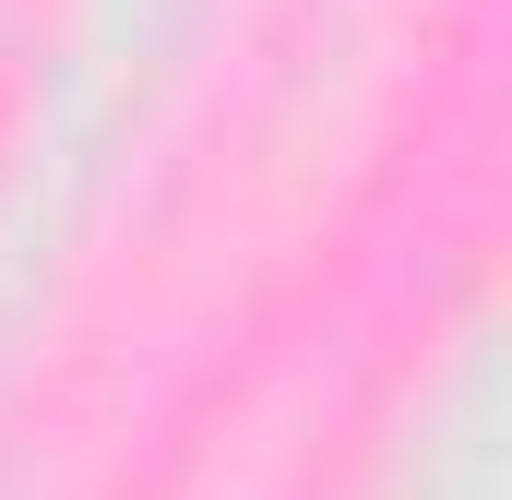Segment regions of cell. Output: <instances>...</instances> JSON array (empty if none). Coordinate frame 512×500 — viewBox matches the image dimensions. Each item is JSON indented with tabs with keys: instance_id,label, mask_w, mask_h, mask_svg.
I'll list each match as a JSON object with an SVG mask.
<instances>
[]
</instances>
